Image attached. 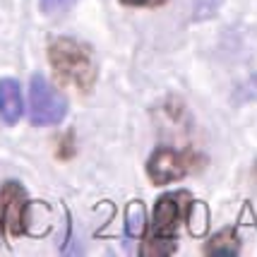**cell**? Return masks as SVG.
I'll return each instance as SVG.
<instances>
[{
	"label": "cell",
	"instance_id": "1",
	"mask_svg": "<svg viewBox=\"0 0 257 257\" xmlns=\"http://www.w3.org/2000/svg\"><path fill=\"white\" fill-rule=\"evenodd\" d=\"M190 192L185 190H176L159 197L154 204L152 226H149L145 243L140 247V255L164 257L176 250V233H178L180 221L190 212Z\"/></svg>",
	"mask_w": 257,
	"mask_h": 257
},
{
	"label": "cell",
	"instance_id": "2",
	"mask_svg": "<svg viewBox=\"0 0 257 257\" xmlns=\"http://www.w3.org/2000/svg\"><path fill=\"white\" fill-rule=\"evenodd\" d=\"M48 60L56 77L65 84L89 91L96 82V60L87 44L72 36H58L48 44Z\"/></svg>",
	"mask_w": 257,
	"mask_h": 257
},
{
	"label": "cell",
	"instance_id": "3",
	"mask_svg": "<svg viewBox=\"0 0 257 257\" xmlns=\"http://www.w3.org/2000/svg\"><path fill=\"white\" fill-rule=\"evenodd\" d=\"M67 115V101L60 91L44 77L34 75L29 82V120L32 125H58Z\"/></svg>",
	"mask_w": 257,
	"mask_h": 257
},
{
	"label": "cell",
	"instance_id": "4",
	"mask_svg": "<svg viewBox=\"0 0 257 257\" xmlns=\"http://www.w3.org/2000/svg\"><path fill=\"white\" fill-rule=\"evenodd\" d=\"M204 159L192 149H173V147H157L154 154L147 161V173L152 183L166 185L171 180L188 176L190 171L200 166Z\"/></svg>",
	"mask_w": 257,
	"mask_h": 257
},
{
	"label": "cell",
	"instance_id": "5",
	"mask_svg": "<svg viewBox=\"0 0 257 257\" xmlns=\"http://www.w3.org/2000/svg\"><path fill=\"white\" fill-rule=\"evenodd\" d=\"M29 207V197L27 190L17 180H8L0 190V243L5 233L10 235H22L27 233V224H24V212Z\"/></svg>",
	"mask_w": 257,
	"mask_h": 257
},
{
	"label": "cell",
	"instance_id": "6",
	"mask_svg": "<svg viewBox=\"0 0 257 257\" xmlns=\"http://www.w3.org/2000/svg\"><path fill=\"white\" fill-rule=\"evenodd\" d=\"M22 91L20 82L12 77L0 79V120L5 125H15L22 118Z\"/></svg>",
	"mask_w": 257,
	"mask_h": 257
},
{
	"label": "cell",
	"instance_id": "7",
	"mask_svg": "<svg viewBox=\"0 0 257 257\" xmlns=\"http://www.w3.org/2000/svg\"><path fill=\"white\" fill-rule=\"evenodd\" d=\"M204 250H207V252H212V255H238L240 245H238L235 231L233 228H224L221 233H216L212 240L207 243Z\"/></svg>",
	"mask_w": 257,
	"mask_h": 257
},
{
	"label": "cell",
	"instance_id": "8",
	"mask_svg": "<svg viewBox=\"0 0 257 257\" xmlns=\"http://www.w3.org/2000/svg\"><path fill=\"white\" fill-rule=\"evenodd\" d=\"M145 204L142 202H133L125 212V238H137L140 231L145 228Z\"/></svg>",
	"mask_w": 257,
	"mask_h": 257
},
{
	"label": "cell",
	"instance_id": "9",
	"mask_svg": "<svg viewBox=\"0 0 257 257\" xmlns=\"http://www.w3.org/2000/svg\"><path fill=\"white\" fill-rule=\"evenodd\" d=\"M247 101H257V75L247 77L240 87H235L233 91V103L240 106V103H247Z\"/></svg>",
	"mask_w": 257,
	"mask_h": 257
},
{
	"label": "cell",
	"instance_id": "10",
	"mask_svg": "<svg viewBox=\"0 0 257 257\" xmlns=\"http://www.w3.org/2000/svg\"><path fill=\"white\" fill-rule=\"evenodd\" d=\"M224 0H192V20H209Z\"/></svg>",
	"mask_w": 257,
	"mask_h": 257
},
{
	"label": "cell",
	"instance_id": "11",
	"mask_svg": "<svg viewBox=\"0 0 257 257\" xmlns=\"http://www.w3.org/2000/svg\"><path fill=\"white\" fill-rule=\"evenodd\" d=\"M70 5V0H41V8L46 12H56V10H65Z\"/></svg>",
	"mask_w": 257,
	"mask_h": 257
},
{
	"label": "cell",
	"instance_id": "12",
	"mask_svg": "<svg viewBox=\"0 0 257 257\" xmlns=\"http://www.w3.org/2000/svg\"><path fill=\"white\" fill-rule=\"evenodd\" d=\"M123 5H133V8H152V5H161L164 0H120Z\"/></svg>",
	"mask_w": 257,
	"mask_h": 257
}]
</instances>
